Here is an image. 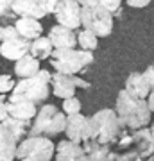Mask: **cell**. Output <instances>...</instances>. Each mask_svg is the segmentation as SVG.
Masks as SVG:
<instances>
[{
	"mask_svg": "<svg viewBox=\"0 0 154 161\" xmlns=\"http://www.w3.org/2000/svg\"><path fill=\"white\" fill-rule=\"evenodd\" d=\"M124 90H127L133 97L147 98L152 88L149 86V82L145 80L143 74H140V72H133V74L126 79V88H124Z\"/></svg>",
	"mask_w": 154,
	"mask_h": 161,
	"instance_id": "obj_20",
	"label": "cell"
},
{
	"mask_svg": "<svg viewBox=\"0 0 154 161\" xmlns=\"http://www.w3.org/2000/svg\"><path fill=\"white\" fill-rule=\"evenodd\" d=\"M0 66H2V64H0Z\"/></svg>",
	"mask_w": 154,
	"mask_h": 161,
	"instance_id": "obj_40",
	"label": "cell"
},
{
	"mask_svg": "<svg viewBox=\"0 0 154 161\" xmlns=\"http://www.w3.org/2000/svg\"><path fill=\"white\" fill-rule=\"evenodd\" d=\"M115 113L118 116L124 129H142L151 124V109L147 106V98L133 97L127 90H122L117 97Z\"/></svg>",
	"mask_w": 154,
	"mask_h": 161,
	"instance_id": "obj_1",
	"label": "cell"
},
{
	"mask_svg": "<svg viewBox=\"0 0 154 161\" xmlns=\"http://www.w3.org/2000/svg\"><path fill=\"white\" fill-rule=\"evenodd\" d=\"M83 147H84L88 161H115L118 156V152L111 150V145H102L97 142H91V140L83 142Z\"/></svg>",
	"mask_w": 154,
	"mask_h": 161,
	"instance_id": "obj_17",
	"label": "cell"
},
{
	"mask_svg": "<svg viewBox=\"0 0 154 161\" xmlns=\"http://www.w3.org/2000/svg\"><path fill=\"white\" fill-rule=\"evenodd\" d=\"M7 116V98L4 95H0V122Z\"/></svg>",
	"mask_w": 154,
	"mask_h": 161,
	"instance_id": "obj_34",
	"label": "cell"
},
{
	"mask_svg": "<svg viewBox=\"0 0 154 161\" xmlns=\"http://www.w3.org/2000/svg\"><path fill=\"white\" fill-rule=\"evenodd\" d=\"M40 70H41L40 68V59H36L34 56H31V54L20 58L16 61V64H14V74H16L20 79L32 77V75H36Z\"/></svg>",
	"mask_w": 154,
	"mask_h": 161,
	"instance_id": "obj_21",
	"label": "cell"
},
{
	"mask_svg": "<svg viewBox=\"0 0 154 161\" xmlns=\"http://www.w3.org/2000/svg\"><path fill=\"white\" fill-rule=\"evenodd\" d=\"M38 113V104L20 95H13L7 98V116L18 120H32Z\"/></svg>",
	"mask_w": 154,
	"mask_h": 161,
	"instance_id": "obj_10",
	"label": "cell"
},
{
	"mask_svg": "<svg viewBox=\"0 0 154 161\" xmlns=\"http://www.w3.org/2000/svg\"><path fill=\"white\" fill-rule=\"evenodd\" d=\"M13 2L14 0H0V18L4 20H11L16 14L13 13Z\"/></svg>",
	"mask_w": 154,
	"mask_h": 161,
	"instance_id": "obj_27",
	"label": "cell"
},
{
	"mask_svg": "<svg viewBox=\"0 0 154 161\" xmlns=\"http://www.w3.org/2000/svg\"><path fill=\"white\" fill-rule=\"evenodd\" d=\"M77 45L83 48V50H90V52H93L95 48L99 47V38L91 31H86V29H83L77 34Z\"/></svg>",
	"mask_w": 154,
	"mask_h": 161,
	"instance_id": "obj_24",
	"label": "cell"
},
{
	"mask_svg": "<svg viewBox=\"0 0 154 161\" xmlns=\"http://www.w3.org/2000/svg\"><path fill=\"white\" fill-rule=\"evenodd\" d=\"M133 150L136 152L140 158H151L154 154V136L151 129L142 127V129H134L133 131Z\"/></svg>",
	"mask_w": 154,
	"mask_h": 161,
	"instance_id": "obj_14",
	"label": "cell"
},
{
	"mask_svg": "<svg viewBox=\"0 0 154 161\" xmlns=\"http://www.w3.org/2000/svg\"><path fill=\"white\" fill-rule=\"evenodd\" d=\"M81 25L86 31H91L97 38H108L113 32V14L99 4L84 6L81 7Z\"/></svg>",
	"mask_w": 154,
	"mask_h": 161,
	"instance_id": "obj_7",
	"label": "cell"
},
{
	"mask_svg": "<svg viewBox=\"0 0 154 161\" xmlns=\"http://www.w3.org/2000/svg\"><path fill=\"white\" fill-rule=\"evenodd\" d=\"M14 27H16L18 34L22 36V38H25V40H29V41L40 38L41 32H43V27H41L40 20H36V18L18 16L16 23H14Z\"/></svg>",
	"mask_w": 154,
	"mask_h": 161,
	"instance_id": "obj_19",
	"label": "cell"
},
{
	"mask_svg": "<svg viewBox=\"0 0 154 161\" xmlns=\"http://www.w3.org/2000/svg\"><path fill=\"white\" fill-rule=\"evenodd\" d=\"M77 4H81V6L84 7V6H97L99 4V0H75Z\"/></svg>",
	"mask_w": 154,
	"mask_h": 161,
	"instance_id": "obj_37",
	"label": "cell"
},
{
	"mask_svg": "<svg viewBox=\"0 0 154 161\" xmlns=\"http://www.w3.org/2000/svg\"><path fill=\"white\" fill-rule=\"evenodd\" d=\"M50 79H52L50 72L40 70L32 77L20 79L16 82V86L13 88L11 93L13 95H20V97L29 98V100H32L34 104H41L50 95Z\"/></svg>",
	"mask_w": 154,
	"mask_h": 161,
	"instance_id": "obj_5",
	"label": "cell"
},
{
	"mask_svg": "<svg viewBox=\"0 0 154 161\" xmlns=\"http://www.w3.org/2000/svg\"><path fill=\"white\" fill-rule=\"evenodd\" d=\"M18 31L14 25H2L0 27V41H6V40H11V38H16Z\"/></svg>",
	"mask_w": 154,
	"mask_h": 161,
	"instance_id": "obj_29",
	"label": "cell"
},
{
	"mask_svg": "<svg viewBox=\"0 0 154 161\" xmlns=\"http://www.w3.org/2000/svg\"><path fill=\"white\" fill-rule=\"evenodd\" d=\"M115 143H117V147H118V149L127 150L133 145V134H129V132H127V129H124V131L120 132L118 140H117Z\"/></svg>",
	"mask_w": 154,
	"mask_h": 161,
	"instance_id": "obj_28",
	"label": "cell"
},
{
	"mask_svg": "<svg viewBox=\"0 0 154 161\" xmlns=\"http://www.w3.org/2000/svg\"><path fill=\"white\" fill-rule=\"evenodd\" d=\"M99 6L104 7L106 11H109L113 14L115 11H118L120 6H122V0H99Z\"/></svg>",
	"mask_w": 154,
	"mask_h": 161,
	"instance_id": "obj_30",
	"label": "cell"
},
{
	"mask_svg": "<svg viewBox=\"0 0 154 161\" xmlns=\"http://www.w3.org/2000/svg\"><path fill=\"white\" fill-rule=\"evenodd\" d=\"M81 4L75 0H59L54 16L59 25H65L68 29H79L81 27Z\"/></svg>",
	"mask_w": 154,
	"mask_h": 161,
	"instance_id": "obj_9",
	"label": "cell"
},
{
	"mask_svg": "<svg viewBox=\"0 0 154 161\" xmlns=\"http://www.w3.org/2000/svg\"><path fill=\"white\" fill-rule=\"evenodd\" d=\"M56 161H88L83 143H74L70 140H63L56 145Z\"/></svg>",
	"mask_w": 154,
	"mask_h": 161,
	"instance_id": "obj_16",
	"label": "cell"
},
{
	"mask_svg": "<svg viewBox=\"0 0 154 161\" xmlns=\"http://www.w3.org/2000/svg\"><path fill=\"white\" fill-rule=\"evenodd\" d=\"M147 161H154V154L151 156V158H147Z\"/></svg>",
	"mask_w": 154,
	"mask_h": 161,
	"instance_id": "obj_39",
	"label": "cell"
},
{
	"mask_svg": "<svg viewBox=\"0 0 154 161\" xmlns=\"http://www.w3.org/2000/svg\"><path fill=\"white\" fill-rule=\"evenodd\" d=\"M63 113L65 115H75L81 113V100L77 97H70L63 100Z\"/></svg>",
	"mask_w": 154,
	"mask_h": 161,
	"instance_id": "obj_25",
	"label": "cell"
},
{
	"mask_svg": "<svg viewBox=\"0 0 154 161\" xmlns=\"http://www.w3.org/2000/svg\"><path fill=\"white\" fill-rule=\"evenodd\" d=\"M13 13L16 16H27V18H41L47 16L45 0H14L13 2Z\"/></svg>",
	"mask_w": 154,
	"mask_h": 161,
	"instance_id": "obj_15",
	"label": "cell"
},
{
	"mask_svg": "<svg viewBox=\"0 0 154 161\" xmlns=\"http://www.w3.org/2000/svg\"><path fill=\"white\" fill-rule=\"evenodd\" d=\"M14 86H16V82H14V79H13L11 75H7V74L0 75V95L11 93Z\"/></svg>",
	"mask_w": 154,
	"mask_h": 161,
	"instance_id": "obj_26",
	"label": "cell"
},
{
	"mask_svg": "<svg viewBox=\"0 0 154 161\" xmlns=\"http://www.w3.org/2000/svg\"><path fill=\"white\" fill-rule=\"evenodd\" d=\"M93 63V52L77 48H54L50 56L52 68L59 74H79L81 70Z\"/></svg>",
	"mask_w": 154,
	"mask_h": 161,
	"instance_id": "obj_4",
	"label": "cell"
},
{
	"mask_svg": "<svg viewBox=\"0 0 154 161\" xmlns=\"http://www.w3.org/2000/svg\"><path fill=\"white\" fill-rule=\"evenodd\" d=\"M143 77H145V80L149 82V86L154 88V63L149 64L147 68H145V72H143Z\"/></svg>",
	"mask_w": 154,
	"mask_h": 161,
	"instance_id": "obj_32",
	"label": "cell"
},
{
	"mask_svg": "<svg viewBox=\"0 0 154 161\" xmlns=\"http://www.w3.org/2000/svg\"><path fill=\"white\" fill-rule=\"evenodd\" d=\"M56 152V145L47 136H25L18 142V161H50Z\"/></svg>",
	"mask_w": 154,
	"mask_h": 161,
	"instance_id": "obj_6",
	"label": "cell"
},
{
	"mask_svg": "<svg viewBox=\"0 0 154 161\" xmlns=\"http://www.w3.org/2000/svg\"><path fill=\"white\" fill-rule=\"evenodd\" d=\"M2 124L14 134V138L18 142H22L29 134V129H31V120H18V118H13V116H6L2 120Z\"/></svg>",
	"mask_w": 154,
	"mask_h": 161,
	"instance_id": "obj_23",
	"label": "cell"
},
{
	"mask_svg": "<svg viewBox=\"0 0 154 161\" xmlns=\"http://www.w3.org/2000/svg\"><path fill=\"white\" fill-rule=\"evenodd\" d=\"M129 7H134V9H142V7H147L151 4V0H126Z\"/></svg>",
	"mask_w": 154,
	"mask_h": 161,
	"instance_id": "obj_33",
	"label": "cell"
},
{
	"mask_svg": "<svg viewBox=\"0 0 154 161\" xmlns=\"http://www.w3.org/2000/svg\"><path fill=\"white\" fill-rule=\"evenodd\" d=\"M115 161H145V159L140 158L134 150H124V152H120V154L117 156Z\"/></svg>",
	"mask_w": 154,
	"mask_h": 161,
	"instance_id": "obj_31",
	"label": "cell"
},
{
	"mask_svg": "<svg viewBox=\"0 0 154 161\" xmlns=\"http://www.w3.org/2000/svg\"><path fill=\"white\" fill-rule=\"evenodd\" d=\"M16 147L18 140L14 138V134L0 122V161L16 159Z\"/></svg>",
	"mask_w": 154,
	"mask_h": 161,
	"instance_id": "obj_18",
	"label": "cell"
},
{
	"mask_svg": "<svg viewBox=\"0 0 154 161\" xmlns=\"http://www.w3.org/2000/svg\"><path fill=\"white\" fill-rule=\"evenodd\" d=\"M32 120L34 122L31 124L29 136L52 138V136L65 132V127H66V115L61 113L54 104H43Z\"/></svg>",
	"mask_w": 154,
	"mask_h": 161,
	"instance_id": "obj_3",
	"label": "cell"
},
{
	"mask_svg": "<svg viewBox=\"0 0 154 161\" xmlns=\"http://www.w3.org/2000/svg\"><path fill=\"white\" fill-rule=\"evenodd\" d=\"M29 48H31V41L22 36L0 41V54H2V58L9 59V61H18L20 58L27 56Z\"/></svg>",
	"mask_w": 154,
	"mask_h": 161,
	"instance_id": "obj_12",
	"label": "cell"
},
{
	"mask_svg": "<svg viewBox=\"0 0 154 161\" xmlns=\"http://www.w3.org/2000/svg\"><path fill=\"white\" fill-rule=\"evenodd\" d=\"M149 129H151V132H152V136H154V122L151 124V127H149Z\"/></svg>",
	"mask_w": 154,
	"mask_h": 161,
	"instance_id": "obj_38",
	"label": "cell"
},
{
	"mask_svg": "<svg viewBox=\"0 0 154 161\" xmlns=\"http://www.w3.org/2000/svg\"><path fill=\"white\" fill-rule=\"evenodd\" d=\"M52 47L54 48H75L77 47V34L72 29L65 27V25H54L48 31V36Z\"/></svg>",
	"mask_w": 154,
	"mask_h": 161,
	"instance_id": "obj_13",
	"label": "cell"
},
{
	"mask_svg": "<svg viewBox=\"0 0 154 161\" xmlns=\"http://www.w3.org/2000/svg\"><path fill=\"white\" fill-rule=\"evenodd\" d=\"M54 52V47H52L50 40L45 38V36H40L36 40L31 41V48H29V54L34 56L36 59H48Z\"/></svg>",
	"mask_w": 154,
	"mask_h": 161,
	"instance_id": "obj_22",
	"label": "cell"
},
{
	"mask_svg": "<svg viewBox=\"0 0 154 161\" xmlns=\"http://www.w3.org/2000/svg\"><path fill=\"white\" fill-rule=\"evenodd\" d=\"M50 86H52V93L65 100V98L75 97V88L88 90L90 82L77 77L75 74H59V72H56L50 79Z\"/></svg>",
	"mask_w": 154,
	"mask_h": 161,
	"instance_id": "obj_8",
	"label": "cell"
},
{
	"mask_svg": "<svg viewBox=\"0 0 154 161\" xmlns=\"http://www.w3.org/2000/svg\"><path fill=\"white\" fill-rule=\"evenodd\" d=\"M147 106H149V109H151V113H154V88L151 90V93H149V97H147Z\"/></svg>",
	"mask_w": 154,
	"mask_h": 161,
	"instance_id": "obj_36",
	"label": "cell"
},
{
	"mask_svg": "<svg viewBox=\"0 0 154 161\" xmlns=\"http://www.w3.org/2000/svg\"><path fill=\"white\" fill-rule=\"evenodd\" d=\"M124 127L113 109H100L88 116V140L102 145H113ZM86 140V142H88Z\"/></svg>",
	"mask_w": 154,
	"mask_h": 161,
	"instance_id": "obj_2",
	"label": "cell"
},
{
	"mask_svg": "<svg viewBox=\"0 0 154 161\" xmlns=\"http://www.w3.org/2000/svg\"><path fill=\"white\" fill-rule=\"evenodd\" d=\"M57 4H59V0H45V9H47V14H54V11H56Z\"/></svg>",
	"mask_w": 154,
	"mask_h": 161,
	"instance_id": "obj_35",
	"label": "cell"
},
{
	"mask_svg": "<svg viewBox=\"0 0 154 161\" xmlns=\"http://www.w3.org/2000/svg\"><path fill=\"white\" fill-rule=\"evenodd\" d=\"M66 140L74 143H83L88 140V116L75 113V115H66V127H65Z\"/></svg>",
	"mask_w": 154,
	"mask_h": 161,
	"instance_id": "obj_11",
	"label": "cell"
}]
</instances>
